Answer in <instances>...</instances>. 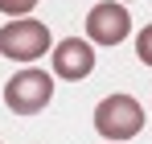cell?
Wrapping results in <instances>:
<instances>
[{
	"mask_svg": "<svg viewBox=\"0 0 152 144\" xmlns=\"http://www.w3.org/2000/svg\"><path fill=\"white\" fill-rule=\"evenodd\" d=\"M136 58H140L144 66H152V25H144L140 37H136Z\"/></svg>",
	"mask_w": 152,
	"mask_h": 144,
	"instance_id": "cell-7",
	"label": "cell"
},
{
	"mask_svg": "<svg viewBox=\"0 0 152 144\" xmlns=\"http://www.w3.org/2000/svg\"><path fill=\"white\" fill-rule=\"evenodd\" d=\"M127 33H132V12L127 4H115V0H103L91 8L86 17V37L95 46H119Z\"/></svg>",
	"mask_w": 152,
	"mask_h": 144,
	"instance_id": "cell-4",
	"label": "cell"
},
{
	"mask_svg": "<svg viewBox=\"0 0 152 144\" xmlns=\"http://www.w3.org/2000/svg\"><path fill=\"white\" fill-rule=\"evenodd\" d=\"M53 99V78L45 70H17L4 82V103L12 115H37Z\"/></svg>",
	"mask_w": 152,
	"mask_h": 144,
	"instance_id": "cell-3",
	"label": "cell"
},
{
	"mask_svg": "<svg viewBox=\"0 0 152 144\" xmlns=\"http://www.w3.org/2000/svg\"><path fill=\"white\" fill-rule=\"evenodd\" d=\"M140 128H144V107L132 95H107L95 107V132L107 144L132 140V136H140Z\"/></svg>",
	"mask_w": 152,
	"mask_h": 144,
	"instance_id": "cell-1",
	"label": "cell"
},
{
	"mask_svg": "<svg viewBox=\"0 0 152 144\" xmlns=\"http://www.w3.org/2000/svg\"><path fill=\"white\" fill-rule=\"evenodd\" d=\"M0 54L12 62H37L41 54H50V25L33 21V17H17L0 29Z\"/></svg>",
	"mask_w": 152,
	"mask_h": 144,
	"instance_id": "cell-2",
	"label": "cell"
},
{
	"mask_svg": "<svg viewBox=\"0 0 152 144\" xmlns=\"http://www.w3.org/2000/svg\"><path fill=\"white\" fill-rule=\"evenodd\" d=\"M37 4H41V0H0V12L17 21V17H29V12H33Z\"/></svg>",
	"mask_w": 152,
	"mask_h": 144,
	"instance_id": "cell-6",
	"label": "cell"
},
{
	"mask_svg": "<svg viewBox=\"0 0 152 144\" xmlns=\"http://www.w3.org/2000/svg\"><path fill=\"white\" fill-rule=\"evenodd\" d=\"M91 70H95V49H91V41L62 37V41L53 46V74H58V78L82 82V78H91Z\"/></svg>",
	"mask_w": 152,
	"mask_h": 144,
	"instance_id": "cell-5",
	"label": "cell"
}]
</instances>
